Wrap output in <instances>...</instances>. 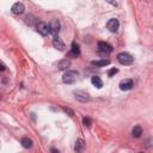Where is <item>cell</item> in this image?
I'll return each mask as SVG.
<instances>
[{
  "label": "cell",
  "instance_id": "obj_10",
  "mask_svg": "<svg viewBox=\"0 0 153 153\" xmlns=\"http://www.w3.org/2000/svg\"><path fill=\"white\" fill-rule=\"evenodd\" d=\"M53 45H54V48H56L57 50H63V49H65L63 42H62L57 36L54 37V39H53Z\"/></svg>",
  "mask_w": 153,
  "mask_h": 153
},
{
  "label": "cell",
  "instance_id": "obj_6",
  "mask_svg": "<svg viewBox=\"0 0 153 153\" xmlns=\"http://www.w3.org/2000/svg\"><path fill=\"white\" fill-rule=\"evenodd\" d=\"M36 30H37V32H38V33H41L42 36H47V35L50 32L49 25H47V24H45V23H43V22H41V23H38V24H37Z\"/></svg>",
  "mask_w": 153,
  "mask_h": 153
},
{
  "label": "cell",
  "instance_id": "obj_19",
  "mask_svg": "<svg viewBox=\"0 0 153 153\" xmlns=\"http://www.w3.org/2000/svg\"><path fill=\"white\" fill-rule=\"evenodd\" d=\"M82 122H84V124H85L86 127H90L92 121H91V118H88V117H85V118L82 120Z\"/></svg>",
  "mask_w": 153,
  "mask_h": 153
},
{
  "label": "cell",
  "instance_id": "obj_11",
  "mask_svg": "<svg viewBox=\"0 0 153 153\" xmlns=\"http://www.w3.org/2000/svg\"><path fill=\"white\" fill-rule=\"evenodd\" d=\"M69 66H71V60H68V59H63V60L57 62L59 69H67Z\"/></svg>",
  "mask_w": 153,
  "mask_h": 153
},
{
  "label": "cell",
  "instance_id": "obj_5",
  "mask_svg": "<svg viewBox=\"0 0 153 153\" xmlns=\"http://www.w3.org/2000/svg\"><path fill=\"white\" fill-rule=\"evenodd\" d=\"M97 47H98V50L102 54H110L112 51V47L106 42H98Z\"/></svg>",
  "mask_w": 153,
  "mask_h": 153
},
{
  "label": "cell",
  "instance_id": "obj_1",
  "mask_svg": "<svg viewBox=\"0 0 153 153\" xmlns=\"http://www.w3.org/2000/svg\"><path fill=\"white\" fill-rule=\"evenodd\" d=\"M78 76H79V73L76 71H67L62 76V81L65 84L71 85V84H74L78 80Z\"/></svg>",
  "mask_w": 153,
  "mask_h": 153
},
{
  "label": "cell",
  "instance_id": "obj_9",
  "mask_svg": "<svg viewBox=\"0 0 153 153\" xmlns=\"http://www.w3.org/2000/svg\"><path fill=\"white\" fill-rule=\"evenodd\" d=\"M133 86H134V84H133L131 79H124L120 82V88L122 91H129V90L133 88Z\"/></svg>",
  "mask_w": 153,
  "mask_h": 153
},
{
  "label": "cell",
  "instance_id": "obj_18",
  "mask_svg": "<svg viewBox=\"0 0 153 153\" xmlns=\"http://www.w3.org/2000/svg\"><path fill=\"white\" fill-rule=\"evenodd\" d=\"M117 72H118V69H117V68H111V69L108 72V75L111 78V76H112V75H115Z\"/></svg>",
  "mask_w": 153,
  "mask_h": 153
},
{
  "label": "cell",
  "instance_id": "obj_12",
  "mask_svg": "<svg viewBox=\"0 0 153 153\" xmlns=\"http://www.w3.org/2000/svg\"><path fill=\"white\" fill-rule=\"evenodd\" d=\"M69 55H72V56H74V57H76V56L80 55V48H79V45H78L76 43H73V44H72Z\"/></svg>",
  "mask_w": 153,
  "mask_h": 153
},
{
  "label": "cell",
  "instance_id": "obj_4",
  "mask_svg": "<svg viewBox=\"0 0 153 153\" xmlns=\"http://www.w3.org/2000/svg\"><path fill=\"white\" fill-rule=\"evenodd\" d=\"M60 27H61V24L57 19H53L50 23H49V29H50V33L56 36L60 31Z\"/></svg>",
  "mask_w": 153,
  "mask_h": 153
},
{
  "label": "cell",
  "instance_id": "obj_3",
  "mask_svg": "<svg viewBox=\"0 0 153 153\" xmlns=\"http://www.w3.org/2000/svg\"><path fill=\"white\" fill-rule=\"evenodd\" d=\"M74 96H75V98H76L79 102H81V103H86V102L90 100V96H88V93H87L86 91H82V90H78V91H75V92H74Z\"/></svg>",
  "mask_w": 153,
  "mask_h": 153
},
{
  "label": "cell",
  "instance_id": "obj_21",
  "mask_svg": "<svg viewBox=\"0 0 153 153\" xmlns=\"http://www.w3.org/2000/svg\"><path fill=\"white\" fill-rule=\"evenodd\" d=\"M5 68H6V67H5V65L1 62V68H0V69H1V71H5Z\"/></svg>",
  "mask_w": 153,
  "mask_h": 153
},
{
  "label": "cell",
  "instance_id": "obj_14",
  "mask_svg": "<svg viewBox=\"0 0 153 153\" xmlns=\"http://www.w3.org/2000/svg\"><path fill=\"white\" fill-rule=\"evenodd\" d=\"M84 147H85L84 140H82V139H78V140L75 141V145H74V151H75V152H80V151L84 149Z\"/></svg>",
  "mask_w": 153,
  "mask_h": 153
},
{
  "label": "cell",
  "instance_id": "obj_20",
  "mask_svg": "<svg viewBox=\"0 0 153 153\" xmlns=\"http://www.w3.org/2000/svg\"><path fill=\"white\" fill-rule=\"evenodd\" d=\"M63 111L67 112V114H69V116H73V115H74L73 110H71V109H68V108H63Z\"/></svg>",
  "mask_w": 153,
  "mask_h": 153
},
{
  "label": "cell",
  "instance_id": "obj_13",
  "mask_svg": "<svg viewBox=\"0 0 153 153\" xmlns=\"http://www.w3.org/2000/svg\"><path fill=\"white\" fill-rule=\"evenodd\" d=\"M91 82H92V85L93 86H96L97 88H102L103 87V81L100 80V78L99 76H92L91 78Z\"/></svg>",
  "mask_w": 153,
  "mask_h": 153
},
{
  "label": "cell",
  "instance_id": "obj_7",
  "mask_svg": "<svg viewBox=\"0 0 153 153\" xmlns=\"http://www.w3.org/2000/svg\"><path fill=\"white\" fill-rule=\"evenodd\" d=\"M24 11H25V6L22 4V2H16V4H13L12 5V7H11V12L13 13V14H23L24 13Z\"/></svg>",
  "mask_w": 153,
  "mask_h": 153
},
{
  "label": "cell",
  "instance_id": "obj_17",
  "mask_svg": "<svg viewBox=\"0 0 153 153\" xmlns=\"http://www.w3.org/2000/svg\"><path fill=\"white\" fill-rule=\"evenodd\" d=\"M22 145L25 148H30V147H32V140L29 139V137H23L22 139Z\"/></svg>",
  "mask_w": 153,
  "mask_h": 153
},
{
  "label": "cell",
  "instance_id": "obj_8",
  "mask_svg": "<svg viewBox=\"0 0 153 153\" xmlns=\"http://www.w3.org/2000/svg\"><path fill=\"white\" fill-rule=\"evenodd\" d=\"M118 26H120V23H118V20L115 19V18L110 19V20L106 23V27H108V30L111 31V32H116V31L118 30Z\"/></svg>",
  "mask_w": 153,
  "mask_h": 153
},
{
  "label": "cell",
  "instance_id": "obj_15",
  "mask_svg": "<svg viewBox=\"0 0 153 153\" xmlns=\"http://www.w3.org/2000/svg\"><path fill=\"white\" fill-rule=\"evenodd\" d=\"M91 63L97 67H105V66L110 65V61L109 60H97V61H92Z\"/></svg>",
  "mask_w": 153,
  "mask_h": 153
},
{
  "label": "cell",
  "instance_id": "obj_2",
  "mask_svg": "<svg viewBox=\"0 0 153 153\" xmlns=\"http://www.w3.org/2000/svg\"><path fill=\"white\" fill-rule=\"evenodd\" d=\"M117 60L121 65H124V66H128V65H131L133 63V56L126 51H122L120 54H117Z\"/></svg>",
  "mask_w": 153,
  "mask_h": 153
},
{
  "label": "cell",
  "instance_id": "obj_16",
  "mask_svg": "<svg viewBox=\"0 0 153 153\" xmlns=\"http://www.w3.org/2000/svg\"><path fill=\"white\" fill-rule=\"evenodd\" d=\"M141 134H142V128H141L140 126H135V127L133 128V130H131V135H133L134 137H140Z\"/></svg>",
  "mask_w": 153,
  "mask_h": 153
}]
</instances>
